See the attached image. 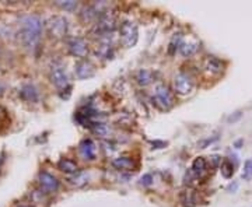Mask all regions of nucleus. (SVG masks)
Segmentation results:
<instances>
[{
  "label": "nucleus",
  "instance_id": "nucleus-1",
  "mask_svg": "<svg viewBox=\"0 0 252 207\" xmlns=\"http://www.w3.org/2000/svg\"><path fill=\"white\" fill-rule=\"evenodd\" d=\"M42 21L38 16H27L21 21V40L27 49L34 51L41 41Z\"/></svg>",
  "mask_w": 252,
  "mask_h": 207
},
{
  "label": "nucleus",
  "instance_id": "nucleus-2",
  "mask_svg": "<svg viewBox=\"0 0 252 207\" xmlns=\"http://www.w3.org/2000/svg\"><path fill=\"white\" fill-rule=\"evenodd\" d=\"M153 103L157 105L160 109L168 111L175 105V94L171 91L167 84L160 83L154 87L153 91Z\"/></svg>",
  "mask_w": 252,
  "mask_h": 207
},
{
  "label": "nucleus",
  "instance_id": "nucleus-3",
  "mask_svg": "<svg viewBox=\"0 0 252 207\" xmlns=\"http://www.w3.org/2000/svg\"><path fill=\"white\" fill-rule=\"evenodd\" d=\"M119 35H121V41L126 48H132L136 45L139 40V28L135 21H124L119 27Z\"/></svg>",
  "mask_w": 252,
  "mask_h": 207
},
{
  "label": "nucleus",
  "instance_id": "nucleus-4",
  "mask_svg": "<svg viewBox=\"0 0 252 207\" xmlns=\"http://www.w3.org/2000/svg\"><path fill=\"white\" fill-rule=\"evenodd\" d=\"M193 88H195V83L188 73L179 72L178 74H175V77H174V91L175 93L179 95H187V94L192 93Z\"/></svg>",
  "mask_w": 252,
  "mask_h": 207
},
{
  "label": "nucleus",
  "instance_id": "nucleus-5",
  "mask_svg": "<svg viewBox=\"0 0 252 207\" xmlns=\"http://www.w3.org/2000/svg\"><path fill=\"white\" fill-rule=\"evenodd\" d=\"M49 77H51V82L56 88H64L69 85V76L66 72V67L62 63H53Z\"/></svg>",
  "mask_w": 252,
  "mask_h": 207
},
{
  "label": "nucleus",
  "instance_id": "nucleus-6",
  "mask_svg": "<svg viewBox=\"0 0 252 207\" xmlns=\"http://www.w3.org/2000/svg\"><path fill=\"white\" fill-rule=\"evenodd\" d=\"M46 25H48L49 34L52 37H55V38H63L67 34V30H69L67 20L64 17H62V16H55L52 19H49V21L46 22Z\"/></svg>",
  "mask_w": 252,
  "mask_h": 207
},
{
  "label": "nucleus",
  "instance_id": "nucleus-7",
  "mask_svg": "<svg viewBox=\"0 0 252 207\" xmlns=\"http://www.w3.org/2000/svg\"><path fill=\"white\" fill-rule=\"evenodd\" d=\"M69 51L76 58L84 59L88 53V43L82 37H74L69 40Z\"/></svg>",
  "mask_w": 252,
  "mask_h": 207
},
{
  "label": "nucleus",
  "instance_id": "nucleus-8",
  "mask_svg": "<svg viewBox=\"0 0 252 207\" xmlns=\"http://www.w3.org/2000/svg\"><path fill=\"white\" fill-rule=\"evenodd\" d=\"M74 72L77 79L80 80H87V79H91L95 74V67L93 63L87 59H82L76 63V67H74Z\"/></svg>",
  "mask_w": 252,
  "mask_h": 207
},
{
  "label": "nucleus",
  "instance_id": "nucleus-9",
  "mask_svg": "<svg viewBox=\"0 0 252 207\" xmlns=\"http://www.w3.org/2000/svg\"><path fill=\"white\" fill-rule=\"evenodd\" d=\"M40 185L46 192H56L59 187V181L49 172H41L40 174Z\"/></svg>",
  "mask_w": 252,
  "mask_h": 207
},
{
  "label": "nucleus",
  "instance_id": "nucleus-10",
  "mask_svg": "<svg viewBox=\"0 0 252 207\" xmlns=\"http://www.w3.org/2000/svg\"><path fill=\"white\" fill-rule=\"evenodd\" d=\"M179 200L184 207H195L198 205V193L193 189H184L179 193Z\"/></svg>",
  "mask_w": 252,
  "mask_h": 207
},
{
  "label": "nucleus",
  "instance_id": "nucleus-11",
  "mask_svg": "<svg viewBox=\"0 0 252 207\" xmlns=\"http://www.w3.org/2000/svg\"><path fill=\"white\" fill-rule=\"evenodd\" d=\"M80 148V154L83 155L84 160H94L95 158V145L93 143V140L90 139H84L83 142L79 145Z\"/></svg>",
  "mask_w": 252,
  "mask_h": 207
},
{
  "label": "nucleus",
  "instance_id": "nucleus-12",
  "mask_svg": "<svg viewBox=\"0 0 252 207\" xmlns=\"http://www.w3.org/2000/svg\"><path fill=\"white\" fill-rule=\"evenodd\" d=\"M192 174L198 178H202L208 172V161L203 157H196L192 163Z\"/></svg>",
  "mask_w": 252,
  "mask_h": 207
},
{
  "label": "nucleus",
  "instance_id": "nucleus-13",
  "mask_svg": "<svg viewBox=\"0 0 252 207\" xmlns=\"http://www.w3.org/2000/svg\"><path fill=\"white\" fill-rule=\"evenodd\" d=\"M205 69L210 74H220L223 72V62L213 56H208L205 59Z\"/></svg>",
  "mask_w": 252,
  "mask_h": 207
},
{
  "label": "nucleus",
  "instance_id": "nucleus-14",
  "mask_svg": "<svg viewBox=\"0 0 252 207\" xmlns=\"http://www.w3.org/2000/svg\"><path fill=\"white\" fill-rule=\"evenodd\" d=\"M58 168L66 174H77L79 172V166L74 163L73 160H69V158H62L58 163Z\"/></svg>",
  "mask_w": 252,
  "mask_h": 207
},
{
  "label": "nucleus",
  "instance_id": "nucleus-15",
  "mask_svg": "<svg viewBox=\"0 0 252 207\" xmlns=\"http://www.w3.org/2000/svg\"><path fill=\"white\" fill-rule=\"evenodd\" d=\"M112 166L121 171H126V169H133L135 164L129 157H118L112 160Z\"/></svg>",
  "mask_w": 252,
  "mask_h": 207
},
{
  "label": "nucleus",
  "instance_id": "nucleus-16",
  "mask_svg": "<svg viewBox=\"0 0 252 207\" xmlns=\"http://www.w3.org/2000/svg\"><path fill=\"white\" fill-rule=\"evenodd\" d=\"M153 79H154L153 72L146 70V69H140V70L136 73V82L140 84V85H143V87L153 83Z\"/></svg>",
  "mask_w": 252,
  "mask_h": 207
},
{
  "label": "nucleus",
  "instance_id": "nucleus-17",
  "mask_svg": "<svg viewBox=\"0 0 252 207\" xmlns=\"http://www.w3.org/2000/svg\"><path fill=\"white\" fill-rule=\"evenodd\" d=\"M198 42H181L179 45V52L184 55V56H192L195 55L198 51Z\"/></svg>",
  "mask_w": 252,
  "mask_h": 207
},
{
  "label": "nucleus",
  "instance_id": "nucleus-18",
  "mask_svg": "<svg viewBox=\"0 0 252 207\" xmlns=\"http://www.w3.org/2000/svg\"><path fill=\"white\" fill-rule=\"evenodd\" d=\"M234 168H235V166H234V164L231 163L230 160H224L220 166L221 175L224 176V178H231L232 174H234V171H235Z\"/></svg>",
  "mask_w": 252,
  "mask_h": 207
},
{
  "label": "nucleus",
  "instance_id": "nucleus-19",
  "mask_svg": "<svg viewBox=\"0 0 252 207\" xmlns=\"http://www.w3.org/2000/svg\"><path fill=\"white\" fill-rule=\"evenodd\" d=\"M56 4L61 9L67 11H74L77 9V1L76 0H59V1H56Z\"/></svg>",
  "mask_w": 252,
  "mask_h": 207
},
{
  "label": "nucleus",
  "instance_id": "nucleus-20",
  "mask_svg": "<svg viewBox=\"0 0 252 207\" xmlns=\"http://www.w3.org/2000/svg\"><path fill=\"white\" fill-rule=\"evenodd\" d=\"M21 94H22V97H27L28 101H35L38 98V93H37V90L32 85H25L22 88V93Z\"/></svg>",
  "mask_w": 252,
  "mask_h": 207
},
{
  "label": "nucleus",
  "instance_id": "nucleus-21",
  "mask_svg": "<svg viewBox=\"0 0 252 207\" xmlns=\"http://www.w3.org/2000/svg\"><path fill=\"white\" fill-rule=\"evenodd\" d=\"M242 179L244 181H251L252 179V158L247 160L242 169Z\"/></svg>",
  "mask_w": 252,
  "mask_h": 207
},
{
  "label": "nucleus",
  "instance_id": "nucleus-22",
  "mask_svg": "<svg viewBox=\"0 0 252 207\" xmlns=\"http://www.w3.org/2000/svg\"><path fill=\"white\" fill-rule=\"evenodd\" d=\"M151 182H153V176L150 175V174H146V175L142 176V179H140V184L142 185H145V186H148V185H151Z\"/></svg>",
  "mask_w": 252,
  "mask_h": 207
},
{
  "label": "nucleus",
  "instance_id": "nucleus-23",
  "mask_svg": "<svg viewBox=\"0 0 252 207\" xmlns=\"http://www.w3.org/2000/svg\"><path fill=\"white\" fill-rule=\"evenodd\" d=\"M210 161H211V166H213V168H217L219 166H221V158L219 155L210 157Z\"/></svg>",
  "mask_w": 252,
  "mask_h": 207
},
{
  "label": "nucleus",
  "instance_id": "nucleus-24",
  "mask_svg": "<svg viewBox=\"0 0 252 207\" xmlns=\"http://www.w3.org/2000/svg\"><path fill=\"white\" fill-rule=\"evenodd\" d=\"M216 140H217V137H213V139H206L205 142H200L199 147L200 148H206V145H211V143H213V142H216Z\"/></svg>",
  "mask_w": 252,
  "mask_h": 207
},
{
  "label": "nucleus",
  "instance_id": "nucleus-25",
  "mask_svg": "<svg viewBox=\"0 0 252 207\" xmlns=\"http://www.w3.org/2000/svg\"><path fill=\"white\" fill-rule=\"evenodd\" d=\"M20 207H31V206H20Z\"/></svg>",
  "mask_w": 252,
  "mask_h": 207
}]
</instances>
